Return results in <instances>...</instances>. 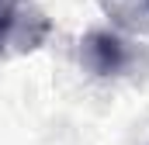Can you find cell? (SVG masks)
<instances>
[{
    "mask_svg": "<svg viewBox=\"0 0 149 145\" xmlns=\"http://www.w3.org/2000/svg\"><path fill=\"white\" fill-rule=\"evenodd\" d=\"M83 62L97 72V76H114V72H121L125 62H128L125 41L118 35H111V31H94V35H87V41H83Z\"/></svg>",
    "mask_w": 149,
    "mask_h": 145,
    "instance_id": "6da1fadb",
    "label": "cell"
}]
</instances>
